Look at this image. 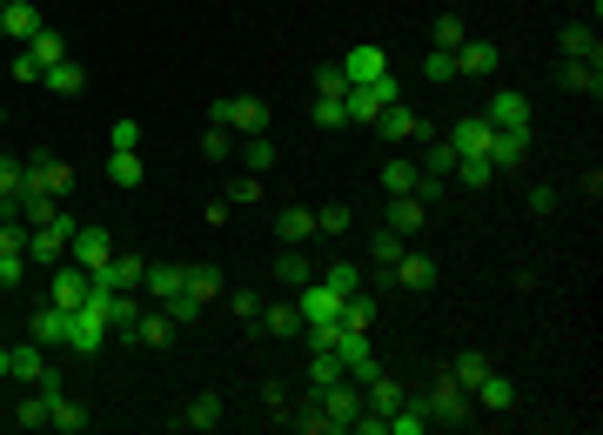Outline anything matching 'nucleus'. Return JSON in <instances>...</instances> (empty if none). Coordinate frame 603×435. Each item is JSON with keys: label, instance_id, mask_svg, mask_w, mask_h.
<instances>
[{"label": "nucleus", "instance_id": "25", "mask_svg": "<svg viewBox=\"0 0 603 435\" xmlns=\"http://www.w3.org/2000/svg\"><path fill=\"white\" fill-rule=\"evenodd\" d=\"M275 235H282V248L315 241V208H282V215H275Z\"/></svg>", "mask_w": 603, "mask_h": 435}, {"label": "nucleus", "instance_id": "44", "mask_svg": "<svg viewBox=\"0 0 603 435\" xmlns=\"http://www.w3.org/2000/svg\"><path fill=\"white\" fill-rule=\"evenodd\" d=\"M429 41L443 47V54H456V47H463V41H469V27H463V21H456V14H443V21L429 27Z\"/></svg>", "mask_w": 603, "mask_h": 435}, {"label": "nucleus", "instance_id": "49", "mask_svg": "<svg viewBox=\"0 0 603 435\" xmlns=\"http://www.w3.org/2000/svg\"><path fill=\"white\" fill-rule=\"evenodd\" d=\"M342 121H349V108L329 101V94H315V128H342Z\"/></svg>", "mask_w": 603, "mask_h": 435}, {"label": "nucleus", "instance_id": "45", "mask_svg": "<svg viewBox=\"0 0 603 435\" xmlns=\"http://www.w3.org/2000/svg\"><path fill=\"white\" fill-rule=\"evenodd\" d=\"M423 161H429L423 174H456V161H463V154L449 148V134H443V141H429V154H423Z\"/></svg>", "mask_w": 603, "mask_h": 435}, {"label": "nucleus", "instance_id": "1", "mask_svg": "<svg viewBox=\"0 0 603 435\" xmlns=\"http://www.w3.org/2000/svg\"><path fill=\"white\" fill-rule=\"evenodd\" d=\"M423 402H429V422H436V429H469V422H476V402H469V389L456 375H436L423 389Z\"/></svg>", "mask_w": 603, "mask_h": 435}, {"label": "nucleus", "instance_id": "41", "mask_svg": "<svg viewBox=\"0 0 603 435\" xmlns=\"http://www.w3.org/2000/svg\"><path fill=\"white\" fill-rule=\"evenodd\" d=\"M416 161H389V168H382V188H389V195H416Z\"/></svg>", "mask_w": 603, "mask_h": 435}, {"label": "nucleus", "instance_id": "6", "mask_svg": "<svg viewBox=\"0 0 603 435\" xmlns=\"http://www.w3.org/2000/svg\"><path fill=\"white\" fill-rule=\"evenodd\" d=\"M67 241H74V221L67 215L41 221V228H27V261H34V268H54V261L67 255Z\"/></svg>", "mask_w": 603, "mask_h": 435}, {"label": "nucleus", "instance_id": "50", "mask_svg": "<svg viewBox=\"0 0 603 435\" xmlns=\"http://www.w3.org/2000/svg\"><path fill=\"white\" fill-rule=\"evenodd\" d=\"M228 201H262V174H235V181H228Z\"/></svg>", "mask_w": 603, "mask_h": 435}, {"label": "nucleus", "instance_id": "58", "mask_svg": "<svg viewBox=\"0 0 603 435\" xmlns=\"http://www.w3.org/2000/svg\"><path fill=\"white\" fill-rule=\"evenodd\" d=\"M557 208V188H530V215H550Z\"/></svg>", "mask_w": 603, "mask_h": 435}, {"label": "nucleus", "instance_id": "14", "mask_svg": "<svg viewBox=\"0 0 603 435\" xmlns=\"http://www.w3.org/2000/svg\"><path fill=\"white\" fill-rule=\"evenodd\" d=\"M469 402H476V415H483V409H490V415H510V409H516V382L490 369L483 382H476V389H469Z\"/></svg>", "mask_w": 603, "mask_h": 435}, {"label": "nucleus", "instance_id": "30", "mask_svg": "<svg viewBox=\"0 0 603 435\" xmlns=\"http://www.w3.org/2000/svg\"><path fill=\"white\" fill-rule=\"evenodd\" d=\"M141 288H148L155 302H175L181 288H188V268H148V275H141Z\"/></svg>", "mask_w": 603, "mask_h": 435}, {"label": "nucleus", "instance_id": "8", "mask_svg": "<svg viewBox=\"0 0 603 435\" xmlns=\"http://www.w3.org/2000/svg\"><path fill=\"white\" fill-rule=\"evenodd\" d=\"M376 134L389 141V148H402V141H429V121L423 114H409L402 101H389V108L376 114Z\"/></svg>", "mask_w": 603, "mask_h": 435}, {"label": "nucleus", "instance_id": "39", "mask_svg": "<svg viewBox=\"0 0 603 435\" xmlns=\"http://www.w3.org/2000/svg\"><path fill=\"white\" fill-rule=\"evenodd\" d=\"M322 282H329L335 295L349 302V295H356V288H362V268H356V261H329V268H322Z\"/></svg>", "mask_w": 603, "mask_h": 435}, {"label": "nucleus", "instance_id": "62", "mask_svg": "<svg viewBox=\"0 0 603 435\" xmlns=\"http://www.w3.org/2000/svg\"><path fill=\"white\" fill-rule=\"evenodd\" d=\"M0 7H7V0H0Z\"/></svg>", "mask_w": 603, "mask_h": 435}, {"label": "nucleus", "instance_id": "36", "mask_svg": "<svg viewBox=\"0 0 603 435\" xmlns=\"http://www.w3.org/2000/svg\"><path fill=\"white\" fill-rule=\"evenodd\" d=\"M27 54H34V61H41V74H47V67H54V61H67V41H61V34H54V27H41V34L27 41Z\"/></svg>", "mask_w": 603, "mask_h": 435}, {"label": "nucleus", "instance_id": "43", "mask_svg": "<svg viewBox=\"0 0 603 435\" xmlns=\"http://www.w3.org/2000/svg\"><path fill=\"white\" fill-rule=\"evenodd\" d=\"M335 322H342V328H369V322H376V302H369V295L356 288V295L342 302V315H335Z\"/></svg>", "mask_w": 603, "mask_h": 435}, {"label": "nucleus", "instance_id": "40", "mask_svg": "<svg viewBox=\"0 0 603 435\" xmlns=\"http://www.w3.org/2000/svg\"><path fill=\"white\" fill-rule=\"evenodd\" d=\"M14 429H47V395L41 389L14 402Z\"/></svg>", "mask_w": 603, "mask_h": 435}, {"label": "nucleus", "instance_id": "37", "mask_svg": "<svg viewBox=\"0 0 603 435\" xmlns=\"http://www.w3.org/2000/svg\"><path fill=\"white\" fill-rule=\"evenodd\" d=\"M242 168L248 174H268V168H275V141H268V134H248V141H242Z\"/></svg>", "mask_w": 603, "mask_h": 435}, {"label": "nucleus", "instance_id": "23", "mask_svg": "<svg viewBox=\"0 0 603 435\" xmlns=\"http://www.w3.org/2000/svg\"><path fill=\"white\" fill-rule=\"evenodd\" d=\"M0 27H7V41H34V34H41V7L7 0V7H0Z\"/></svg>", "mask_w": 603, "mask_h": 435}, {"label": "nucleus", "instance_id": "56", "mask_svg": "<svg viewBox=\"0 0 603 435\" xmlns=\"http://www.w3.org/2000/svg\"><path fill=\"white\" fill-rule=\"evenodd\" d=\"M114 148H141V121H114Z\"/></svg>", "mask_w": 603, "mask_h": 435}, {"label": "nucleus", "instance_id": "4", "mask_svg": "<svg viewBox=\"0 0 603 435\" xmlns=\"http://www.w3.org/2000/svg\"><path fill=\"white\" fill-rule=\"evenodd\" d=\"M389 101H402L396 74H376V81H356L349 94H342V108H349V121H362V128H376V114L389 108Z\"/></svg>", "mask_w": 603, "mask_h": 435}, {"label": "nucleus", "instance_id": "28", "mask_svg": "<svg viewBox=\"0 0 603 435\" xmlns=\"http://www.w3.org/2000/svg\"><path fill=\"white\" fill-rule=\"evenodd\" d=\"M41 81L54 87V94H67V101H74V94L88 87V67H81V61H54V67H47V74H41Z\"/></svg>", "mask_w": 603, "mask_h": 435}, {"label": "nucleus", "instance_id": "3", "mask_svg": "<svg viewBox=\"0 0 603 435\" xmlns=\"http://www.w3.org/2000/svg\"><path fill=\"white\" fill-rule=\"evenodd\" d=\"M101 342H108V295L94 288L88 302L74 308V328H67V348H74V355H101Z\"/></svg>", "mask_w": 603, "mask_h": 435}, {"label": "nucleus", "instance_id": "31", "mask_svg": "<svg viewBox=\"0 0 603 435\" xmlns=\"http://www.w3.org/2000/svg\"><path fill=\"white\" fill-rule=\"evenodd\" d=\"M108 181L114 188H141V148H114L108 154Z\"/></svg>", "mask_w": 603, "mask_h": 435}, {"label": "nucleus", "instance_id": "16", "mask_svg": "<svg viewBox=\"0 0 603 435\" xmlns=\"http://www.w3.org/2000/svg\"><path fill=\"white\" fill-rule=\"evenodd\" d=\"M483 121H490V128H530V101H523L516 87H503V94H490Z\"/></svg>", "mask_w": 603, "mask_h": 435}, {"label": "nucleus", "instance_id": "53", "mask_svg": "<svg viewBox=\"0 0 603 435\" xmlns=\"http://www.w3.org/2000/svg\"><path fill=\"white\" fill-rule=\"evenodd\" d=\"M490 161H456V181H463V188H483V181H490Z\"/></svg>", "mask_w": 603, "mask_h": 435}, {"label": "nucleus", "instance_id": "5", "mask_svg": "<svg viewBox=\"0 0 603 435\" xmlns=\"http://www.w3.org/2000/svg\"><path fill=\"white\" fill-rule=\"evenodd\" d=\"M67 188H74V168H67V161H54V154L21 161V195H54V201H61Z\"/></svg>", "mask_w": 603, "mask_h": 435}, {"label": "nucleus", "instance_id": "33", "mask_svg": "<svg viewBox=\"0 0 603 435\" xmlns=\"http://www.w3.org/2000/svg\"><path fill=\"white\" fill-rule=\"evenodd\" d=\"M268 335H302V308L295 302H268V315H255Z\"/></svg>", "mask_w": 603, "mask_h": 435}, {"label": "nucleus", "instance_id": "22", "mask_svg": "<svg viewBox=\"0 0 603 435\" xmlns=\"http://www.w3.org/2000/svg\"><path fill=\"white\" fill-rule=\"evenodd\" d=\"M7 375H14V382H41V375H47V348L41 342L7 348Z\"/></svg>", "mask_w": 603, "mask_h": 435}, {"label": "nucleus", "instance_id": "47", "mask_svg": "<svg viewBox=\"0 0 603 435\" xmlns=\"http://www.w3.org/2000/svg\"><path fill=\"white\" fill-rule=\"evenodd\" d=\"M449 375H456L463 389H476V382L490 375V362H483V355H456V362H449Z\"/></svg>", "mask_w": 603, "mask_h": 435}, {"label": "nucleus", "instance_id": "20", "mask_svg": "<svg viewBox=\"0 0 603 435\" xmlns=\"http://www.w3.org/2000/svg\"><path fill=\"white\" fill-rule=\"evenodd\" d=\"M302 322H335V315H342V295H335L329 282H302Z\"/></svg>", "mask_w": 603, "mask_h": 435}, {"label": "nucleus", "instance_id": "24", "mask_svg": "<svg viewBox=\"0 0 603 435\" xmlns=\"http://www.w3.org/2000/svg\"><path fill=\"white\" fill-rule=\"evenodd\" d=\"M423 221H429V201L423 195H389V228H396V235H416Z\"/></svg>", "mask_w": 603, "mask_h": 435}, {"label": "nucleus", "instance_id": "17", "mask_svg": "<svg viewBox=\"0 0 603 435\" xmlns=\"http://www.w3.org/2000/svg\"><path fill=\"white\" fill-rule=\"evenodd\" d=\"M67 255H74V268H101V261L114 255L108 228H74V241H67Z\"/></svg>", "mask_w": 603, "mask_h": 435}, {"label": "nucleus", "instance_id": "29", "mask_svg": "<svg viewBox=\"0 0 603 435\" xmlns=\"http://www.w3.org/2000/svg\"><path fill=\"white\" fill-rule=\"evenodd\" d=\"M396 282L409 288V295H423V288L436 282V261H429V255H402L396 261Z\"/></svg>", "mask_w": 603, "mask_h": 435}, {"label": "nucleus", "instance_id": "34", "mask_svg": "<svg viewBox=\"0 0 603 435\" xmlns=\"http://www.w3.org/2000/svg\"><path fill=\"white\" fill-rule=\"evenodd\" d=\"M563 54H570V61H597V27L570 21V27H563Z\"/></svg>", "mask_w": 603, "mask_h": 435}, {"label": "nucleus", "instance_id": "9", "mask_svg": "<svg viewBox=\"0 0 603 435\" xmlns=\"http://www.w3.org/2000/svg\"><path fill=\"white\" fill-rule=\"evenodd\" d=\"M490 141H496V128L483 121V114H463V121L449 128V148L463 154V161H490Z\"/></svg>", "mask_w": 603, "mask_h": 435}, {"label": "nucleus", "instance_id": "10", "mask_svg": "<svg viewBox=\"0 0 603 435\" xmlns=\"http://www.w3.org/2000/svg\"><path fill=\"white\" fill-rule=\"evenodd\" d=\"M449 61H456V74H469V81H483V74H496V67H503V47H496V41H476V34H469V41L456 47Z\"/></svg>", "mask_w": 603, "mask_h": 435}, {"label": "nucleus", "instance_id": "18", "mask_svg": "<svg viewBox=\"0 0 603 435\" xmlns=\"http://www.w3.org/2000/svg\"><path fill=\"white\" fill-rule=\"evenodd\" d=\"M88 295H94V275H88V268H61V275H54V295H47V302L74 315V308L88 302Z\"/></svg>", "mask_w": 603, "mask_h": 435}, {"label": "nucleus", "instance_id": "42", "mask_svg": "<svg viewBox=\"0 0 603 435\" xmlns=\"http://www.w3.org/2000/svg\"><path fill=\"white\" fill-rule=\"evenodd\" d=\"M201 154H208V161H228V154H235V128L208 121V134H201Z\"/></svg>", "mask_w": 603, "mask_h": 435}, {"label": "nucleus", "instance_id": "61", "mask_svg": "<svg viewBox=\"0 0 603 435\" xmlns=\"http://www.w3.org/2000/svg\"><path fill=\"white\" fill-rule=\"evenodd\" d=\"M0 41H7V27H0Z\"/></svg>", "mask_w": 603, "mask_h": 435}, {"label": "nucleus", "instance_id": "35", "mask_svg": "<svg viewBox=\"0 0 603 435\" xmlns=\"http://www.w3.org/2000/svg\"><path fill=\"white\" fill-rule=\"evenodd\" d=\"M181 295H188L195 308H208L215 295H222V275H215V268H188V288H181Z\"/></svg>", "mask_w": 603, "mask_h": 435}, {"label": "nucleus", "instance_id": "57", "mask_svg": "<svg viewBox=\"0 0 603 435\" xmlns=\"http://www.w3.org/2000/svg\"><path fill=\"white\" fill-rule=\"evenodd\" d=\"M14 81H41V61L34 54H14Z\"/></svg>", "mask_w": 603, "mask_h": 435}, {"label": "nucleus", "instance_id": "54", "mask_svg": "<svg viewBox=\"0 0 603 435\" xmlns=\"http://www.w3.org/2000/svg\"><path fill=\"white\" fill-rule=\"evenodd\" d=\"M0 201H21V161H0Z\"/></svg>", "mask_w": 603, "mask_h": 435}, {"label": "nucleus", "instance_id": "26", "mask_svg": "<svg viewBox=\"0 0 603 435\" xmlns=\"http://www.w3.org/2000/svg\"><path fill=\"white\" fill-rule=\"evenodd\" d=\"M47 429H61V435H81V429H88V409H81L74 395H47Z\"/></svg>", "mask_w": 603, "mask_h": 435}, {"label": "nucleus", "instance_id": "7", "mask_svg": "<svg viewBox=\"0 0 603 435\" xmlns=\"http://www.w3.org/2000/svg\"><path fill=\"white\" fill-rule=\"evenodd\" d=\"M215 121L235 134H268V108L255 101V94H228V101H215Z\"/></svg>", "mask_w": 603, "mask_h": 435}, {"label": "nucleus", "instance_id": "13", "mask_svg": "<svg viewBox=\"0 0 603 435\" xmlns=\"http://www.w3.org/2000/svg\"><path fill=\"white\" fill-rule=\"evenodd\" d=\"M94 288H141V275H148V261L141 255H108L101 268H88Z\"/></svg>", "mask_w": 603, "mask_h": 435}, {"label": "nucleus", "instance_id": "51", "mask_svg": "<svg viewBox=\"0 0 603 435\" xmlns=\"http://www.w3.org/2000/svg\"><path fill=\"white\" fill-rule=\"evenodd\" d=\"M315 94H329V101H342V94H349V81H342V67H322V74H315Z\"/></svg>", "mask_w": 603, "mask_h": 435}, {"label": "nucleus", "instance_id": "46", "mask_svg": "<svg viewBox=\"0 0 603 435\" xmlns=\"http://www.w3.org/2000/svg\"><path fill=\"white\" fill-rule=\"evenodd\" d=\"M402 255H409V248H402V235H396V228H376V268H396Z\"/></svg>", "mask_w": 603, "mask_h": 435}, {"label": "nucleus", "instance_id": "27", "mask_svg": "<svg viewBox=\"0 0 603 435\" xmlns=\"http://www.w3.org/2000/svg\"><path fill=\"white\" fill-rule=\"evenodd\" d=\"M557 81L597 101V94H603V67H597V61H563V67H557Z\"/></svg>", "mask_w": 603, "mask_h": 435}, {"label": "nucleus", "instance_id": "60", "mask_svg": "<svg viewBox=\"0 0 603 435\" xmlns=\"http://www.w3.org/2000/svg\"><path fill=\"white\" fill-rule=\"evenodd\" d=\"M0 382H7V348H0Z\"/></svg>", "mask_w": 603, "mask_h": 435}, {"label": "nucleus", "instance_id": "59", "mask_svg": "<svg viewBox=\"0 0 603 435\" xmlns=\"http://www.w3.org/2000/svg\"><path fill=\"white\" fill-rule=\"evenodd\" d=\"M302 435H329V422H322V409H302V422H295Z\"/></svg>", "mask_w": 603, "mask_h": 435}, {"label": "nucleus", "instance_id": "38", "mask_svg": "<svg viewBox=\"0 0 603 435\" xmlns=\"http://www.w3.org/2000/svg\"><path fill=\"white\" fill-rule=\"evenodd\" d=\"M181 422H188V429H215V422H222V395H195V402L181 409Z\"/></svg>", "mask_w": 603, "mask_h": 435}, {"label": "nucleus", "instance_id": "19", "mask_svg": "<svg viewBox=\"0 0 603 435\" xmlns=\"http://www.w3.org/2000/svg\"><path fill=\"white\" fill-rule=\"evenodd\" d=\"M523 161H530V128H496L490 168H523Z\"/></svg>", "mask_w": 603, "mask_h": 435}, {"label": "nucleus", "instance_id": "15", "mask_svg": "<svg viewBox=\"0 0 603 435\" xmlns=\"http://www.w3.org/2000/svg\"><path fill=\"white\" fill-rule=\"evenodd\" d=\"M429 429H436V422H429V402L423 395H402L396 409H389V429L382 435H429Z\"/></svg>", "mask_w": 603, "mask_h": 435}, {"label": "nucleus", "instance_id": "12", "mask_svg": "<svg viewBox=\"0 0 603 435\" xmlns=\"http://www.w3.org/2000/svg\"><path fill=\"white\" fill-rule=\"evenodd\" d=\"M335 67H342V81L356 87V81H376V74H389V54H382L376 41H362V47H349Z\"/></svg>", "mask_w": 603, "mask_h": 435}, {"label": "nucleus", "instance_id": "55", "mask_svg": "<svg viewBox=\"0 0 603 435\" xmlns=\"http://www.w3.org/2000/svg\"><path fill=\"white\" fill-rule=\"evenodd\" d=\"M342 228H349V208H322L315 215V235H342Z\"/></svg>", "mask_w": 603, "mask_h": 435}, {"label": "nucleus", "instance_id": "52", "mask_svg": "<svg viewBox=\"0 0 603 435\" xmlns=\"http://www.w3.org/2000/svg\"><path fill=\"white\" fill-rule=\"evenodd\" d=\"M228 308H235L242 322H255V315H262V295H255V288H235V295H228Z\"/></svg>", "mask_w": 603, "mask_h": 435}, {"label": "nucleus", "instance_id": "21", "mask_svg": "<svg viewBox=\"0 0 603 435\" xmlns=\"http://www.w3.org/2000/svg\"><path fill=\"white\" fill-rule=\"evenodd\" d=\"M175 315H168V308H148V315H134V328H128V335H134V342H148V348H168V342H175Z\"/></svg>", "mask_w": 603, "mask_h": 435}, {"label": "nucleus", "instance_id": "2", "mask_svg": "<svg viewBox=\"0 0 603 435\" xmlns=\"http://www.w3.org/2000/svg\"><path fill=\"white\" fill-rule=\"evenodd\" d=\"M315 409H322V422H329V435H349L362 415V382H329V389H315Z\"/></svg>", "mask_w": 603, "mask_h": 435}, {"label": "nucleus", "instance_id": "48", "mask_svg": "<svg viewBox=\"0 0 603 435\" xmlns=\"http://www.w3.org/2000/svg\"><path fill=\"white\" fill-rule=\"evenodd\" d=\"M423 74H429L436 87H443V81H456V61H449L443 47H429V54H423Z\"/></svg>", "mask_w": 603, "mask_h": 435}, {"label": "nucleus", "instance_id": "32", "mask_svg": "<svg viewBox=\"0 0 603 435\" xmlns=\"http://www.w3.org/2000/svg\"><path fill=\"white\" fill-rule=\"evenodd\" d=\"M275 275L289 288H302V282H315V261L302 255V248H282V255H275Z\"/></svg>", "mask_w": 603, "mask_h": 435}, {"label": "nucleus", "instance_id": "11", "mask_svg": "<svg viewBox=\"0 0 603 435\" xmlns=\"http://www.w3.org/2000/svg\"><path fill=\"white\" fill-rule=\"evenodd\" d=\"M67 328H74V315L54 302L34 308V322H27V342H41V348H67Z\"/></svg>", "mask_w": 603, "mask_h": 435}]
</instances>
